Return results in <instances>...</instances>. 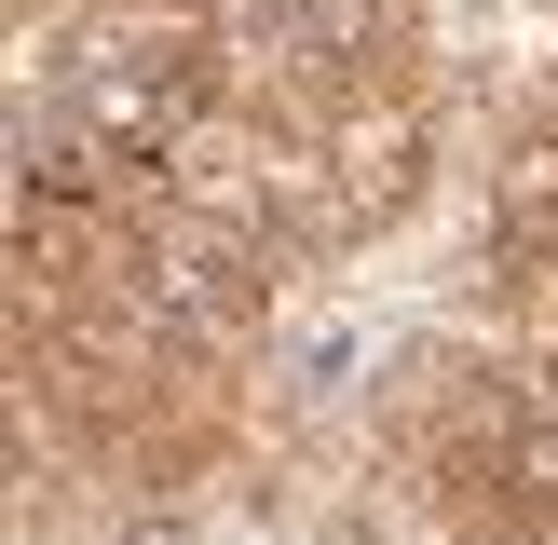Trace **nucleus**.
I'll return each instance as SVG.
<instances>
[{
	"instance_id": "obj_2",
	"label": "nucleus",
	"mask_w": 558,
	"mask_h": 545,
	"mask_svg": "<svg viewBox=\"0 0 558 545\" xmlns=\"http://www.w3.org/2000/svg\"><path fill=\"white\" fill-rule=\"evenodd\" d=\"M477 272H490V314H505V327H545V341H558V96H532L505 123V150H490Z\"/></svg>"
},
{
	"instance_id": "obj_1",
	"label": "nucleus",
	"mask_w": 558,
	"mask_h": 545,
	"mask_svg": "<svg viewBox=\"0 0 558 545\" xmlns=\"http://www.w3.org/2000/svg\"><path fill=\"white\" fill-rule=\"evenodd\" d=\"M381 477L450 545H558V354L409 341L368 396Z\"/></svg>"
},
{
	"instance_id": "obj_3",
	"label": "nucleus",
	"mask_w": 558,
	"mask_h": 545,
	"mask_svg": "<svg viewBox=\"0 0 558 545\" xmlns=\"http://www.w3.org/2000/svg\"><path fill=\"white\" fill-rule=\"evenodd\" d=\"M545 14H558V0H545Z\"/></svg>"
}]
</instances>
